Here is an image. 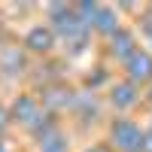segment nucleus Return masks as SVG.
Wrapping results in <instances>:
<instances>
[{
  "instance_id": "obj_1",
  "label": "nucleus",
  "mask_w": 152,
  "mask_h": 152,
  "mask_svg": "<svg viewBox=\"0 0 152 152\" xmlns=\"http://www.w3.org/2000/svg\"><path fill=\"white\" fill-rule=\"evenodd\" d=\"M46 15H49V28L55 31L58 43L64 46L70 55L82 52V49L88 46V40H91V28L76 15L73 3H49L46 6Z\"/></svg>"
},
{
  "instance_id": "obj_2",
  "label": "nucleus",
  "mask_w": 152,
  "mask_h": 152,
  "mask_svg": "<svg viewBox=\"0 0 152 152\" xmlns=\"http://www.w3.org/2000/svg\"><path fill=\"white\" fill-rule=\"evenodd\" d=\"M9 116L15 125H21L24 131H31L34 137L40 134L46 125H52L55 116L43 107V100L37 97V94H18L15 100H12V107H9Z\"/></svg>"
},
{
  "instance_id": "obj_3",
  "label": "nucleus",
  "mask_w": 152,
  "mask_h": 152,
  "mask_svg": "<svg viewBox=\"0 0 152 152\" xmlns=\"http://www.w3.org/2000/svg\"><path fill=\"white\" fill-rule=\"evenodd\" d=\"M110 146L116 152H146V131L128 116L110 122Z\"/></svg>"
},
{
  "instance_id": "obj_4",
  "label": "nucleus",
  "mask_w": 152,
  "mask_h": 152,
  "mask_svg": "<svg viewBox=\"0 0 152 152\" xmlns=\"http://www.w3.org/2000/svg\"><path fill=\"white\" fill-rule=\"evenodd\" d=\"M58 46V37L49 24H34V28L24 31V40H21V49L24 52H34V55H49L52 49Z\"/></svg>"
},
{
  "instance_id": "obj_5",
  "label": "nucleus",
  "mask_w": 152,
  "mask_h": 152,
  "mask_svg": "<svg viewBox=\"0 0 152 152\" xmlns=\"http://www.w3.org/2000/svg\"><path fill=\"white\" fill-rule=\"evenodd\" d=\"M122 67H125V79H131L134 85H146V82H152V52H149L146 46H140Z\"/></svg>"
},
{
  "instance_id": "obj_6",
  "label": "nucleus",
  "mask_w": 152,
  "mask_h": 152,
  "mask_svg": "<svg viewBox=\"0 0 152 152\" xmlns=\"http://www.w3.org/2000/svg\"><path fill=\"white\" fill-rule=\"evenodd\" d=\"M137 49H140V43H137V34L128 31V28H119V31L107 40V52H110V58H116L119 64H125V61H128Z\"/></svg>"
},
{
  "instance_id": "obj_7",
  "label": "nucleus",
  "mask_w": 152,
  "mask_h": 152,
  "mask_svg": "<svg viewBox=\"0 0 152 152\" xmlns=\"http://www.w3.org/2000/svg\"><path fill=\"white\" fill-rule=\"evenodd\" d=\"M110 104H113V110H119V113L137 107V104H140V85H134L131 79L113 82L110 85Z\"/></svg>"
},
{
  "instance_id": "obj_8",
  "label": "nucleus",
  "mask_w": 152,
  "mask_h": 152,
  "mask_svg": "<svg viewBox=\"0 0 152 152\" xmlns=\"http://www.w3.org/2000/svg\"><path fill=\"white\" fill-rule=\"evenodd\" d=\"M34 140H37V152H67L70 149V137L64 134V128L58 122L46 125Z\"/></svg>"
},
{
  "instance_id": "obj_9",
  "label": "nucleus",
  "mask_w": 152,
  "mask_h": 152,
  "mask_svg": "<svg viewBox=\"0 0 152 152\" xmlns=\"http://www.w3.org/2000/svg\"><path fill=\"white\" fill-rule=\"evenodd\" d=\"M119 28H122L119 12L113 9V6H107V3H100V6H97V12H94V21H91V34H100L104 40H110V37L116 34Z\"/></svg>"
},
{
  "instance_id": "obj_10",
  "label": "nucleus",
  "mask_w": 152,
  "mask_h": 152,
  "mask_svg": "<svg viewBox=\"0 0 152 152\" xmlns=\"http://www.w3.org/2000/svg\"><path fill=\"white\" fill-rule=\"evenodd\" d=\"M40 100H43V107L55 116L58 110H64V107H73V104H76V94L70 91L67 85H49V88H43Z\"/></svg>"
},
{
  "instance_id": "obj_11",
  "label": "nucleus",
  "mask_w": 152,
  "mask_h": 152,
  "mask_svg": "<svg viewBox=\"0 0 152 152\" xmlns=\"http://www.w3.org/2000/svg\"><path fill=\"white\" fill-rule=\"evenodd\" d=\"M0 67H3L6 73H21L24 70V49L3 46V49H0Z\"/></svg>"
},
{
  "instance_id": "obj_12",
  "label": "nucleus",
  "mask_w": 152,
  "mask_h": 152,
  "mask_svg": "<svg viewBox=\"0 0 152 152\" xmlns=\"http://www.w3.org/2000/svg\"><path fill=\"white\" fill-rule=\"evenodd\" d=\"M9 125H12V116H9V110H6V107H0V134H3V131L9 128Z\"/></svg>"
},
{
  "instance_id": "obj_13",
  "label": "nucleus",
  "mask_w": 152,
  "mask_h": 152,
  "mask_svg": "<svg viewBox=\"0 0 152 152\" xmlns=\"http://www.w3.org/2000/svg\"><path fill=\"white\" fill-rule=\"evenodd\" d=\"M82 152H116L110 143H94V146H88V149H82Z\"/></svg>"
},
{
  "instance_id": "obj_14",
  "label": "nucleus",
  "mask_w": 152,
  "mask_h": 152,
  "mask_svg": "<svg viewBox=\"0 0 152 152\" xmlns=\"http://www.w3.org/2000/svg\"><path fill=\"white\" fill-rule=\"evenodd\" d=\"M143 34L149 37V43H152V15H149V12L143 15Z\"/></svg>"
},
{
  "instance_id": "obj_15",
  "label": "nucleus",
  "mask_w": 152,
  "mask_h": 152,
  "mask_svg": "<svg viewBox=\"0 0 152 152\" xmlns=\"http://www.w3.org/2000/svg\"><path fill=\"white\" fill-rule=\"evenodd\" d=\"M146 152H152V125L146 128Z\"/></svg>"
},
{
  "instance_id": "obj_16",
  "label": "nucleus",
  "mask_w": 152,
  "mask_h": 152,
  "mask_svg": "<svg viewBox=\"0 0 152 152\" xmlns=\"http://www.w3.org/2000/svg\"><path fill=\"white\" fill-rule=\"evenodd\" d=\"M0 152H6V143H3V140H0Z\"/></svg>"
},
{
  "instance_id": "obj_17",
  "label": "nucleus",
  "mask_w": 152,
  "mask_h": 152,
  "mask_svg": "<svg viewBox=\"0 0 152 152\" xmlns=\"http://www.w3.org/2000/svg\"><path fill=\"white\" fill-rule=\"evenodd\" d=\"M149 100H152V91H149Z\"/></svg>"
}]
</instances>
